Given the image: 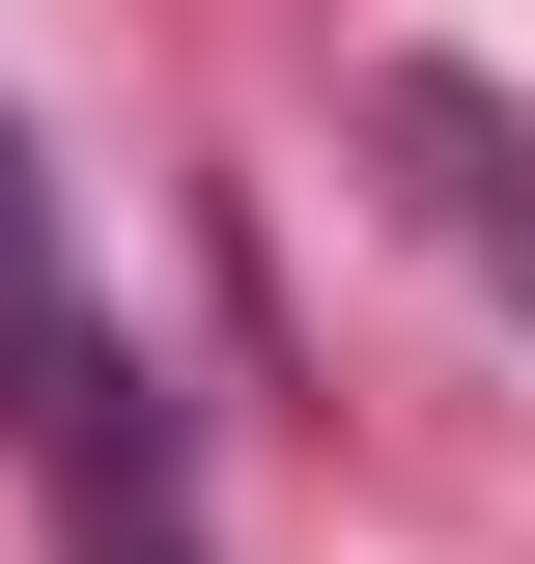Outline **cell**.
Returning <instances> with one entry per match:
<instances>
[{
    "mask_svg": "<svg viewBox=\"0 0 535 564\" xmlns=\"http://www.w3.org/2000/svg\"><path fill=\"white\" fill-rule=\"evenodd\" d=\"M85 395H113V339H85V282H57V198H29V113H0V423L57 452Z\"/></svg>",
    "mask_w": 535,
    "mask_h": 564,
    "instance_id": "obj_3",
    "label": "cell"
},
{
    "mask_svg": "<svg viewBox=\"0 0 535 564\" xmlns=\"http://www.w3.org/2000/svg\"><path fill=\"white\" fill-rule=\"evenodd\" d=\"M367 141H395V198L451 226L479 282H535V113H507V85H451V57H395V85H367Z\"/></svg>",
    "mask_w": 535,
    "mask_h": 564,
    "instance_id": "obj_1",
    "label": "cell"
},
{
    "mask_svg": "<svg viewBox=\"0 0 535 564\" xmlns=\"http://www.w3.org/2000/svg\"><path fill=\"white\" fill-rule=\"evenodd\" d=\"M29 480H57V564H198V480H170V395H141V367L29 452Z\"/></svg>",
    "mask_w": 535,
    "mask_h": 564,
    "instance_id": "obj_2",
    "label": "cell"
}]
</instances>
